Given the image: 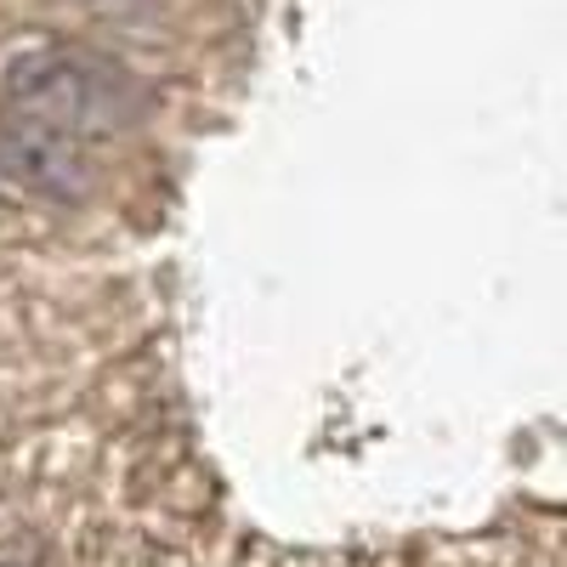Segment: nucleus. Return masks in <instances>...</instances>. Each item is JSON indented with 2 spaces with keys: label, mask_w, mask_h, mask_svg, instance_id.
I'll list each match as a JSON object with an SVG mask.
<instances>
[{
  "label": "nucleus",
  "mask_w": 567,
  "mask_h": 567,
  "mask_svg": "<svg viewBox=\"0 0 567 567\" xmlns=\"http://www.w3.org/2000/svg\"><path fill=\"white\" fill-rule=\"evenodd\" d=\"M0 103L69 136H114L148 114V85L125 63L63 34H34L0 58Z\"/></svg>",
  "instance_id": "obj_1"
},
{
  "label": "nucleus",
  "mask_w": 567,
  "mask_h": 567,
  "mask_svg": "<svg viewBox=\"0 0 567 567\" xmlns=\"http://www.w3.org/2000/svg\"><path fill=\"white\" fill-rule=\"evenodd\" d=\"M0 176L45 205H85L97 194V165L80 148V136L23 114L0 120Z\"/></svg>",
  "instance_id": "obj_2"
},
{
  "label": "nucleus",
  "mask_w": 567,
  "mask_h": 567,
  "mask_svg": "<svg viewBox=\"0 0 567 567\" xmlns=\"http://www.w3.org/2000/svg\"><path fill=\"white\" fill-rule=\"evenodd\" d=\"M80 7L91 18H114V23H142V18H154L165 0H80Z\"/></svg>",
  "instance_id": "obj_3"
},
{
  "label": "nucleus",
  "mask_w": 567,
  "mask_h": 567,
  "mask_svg": "<svg viewBox=\"0 0 567 567\" xmlns=\"http://www.w3.org/2000/svg\"><path fill=\"white\" fill-rule=\"evenodd\" d=\"M0 567H40V556H34V545L7 539V545H0Z\"/></svg>",
  "instance_id": "obj_4"
},
{
  "label": "nucleus",
  "mask_w": 567,
  "mask_h": 567,
  "mask_svg": "<svg viewBox=\"0 0 567 567\" xmlns=\"http://www.w3.org/2000/svg\"><path fill=\"white\" fill-rule=\"evenodd\" d=\"M0 187H7V176H0Z\"/></svg>",
  "instance_id": "obj_5"
}]
</instances>
